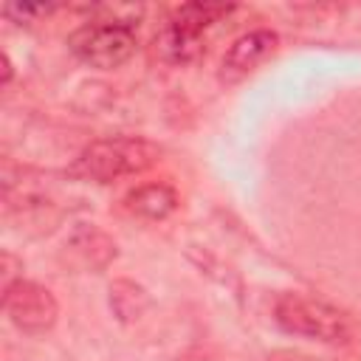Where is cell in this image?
<instances>
[{
    "mask_svg": "<svg viewBox=\"0 0 361 361\" xmlns=\"http://www.w3.org/2000/svg\"><path fill=\"white\" fill-rule=\"evenodd\" d=\"M161 147L138 135H110L87 144L73 161V175L93 183H113L155 166Z\"/></svg>",
    "mask_w": 361,
    "mask_h": 361,
    "instance_id": "6da1fadb",
    "label": "cell"
},
{
    "mask_svg": "<svg viewBox=\"0 0 361 361\" xmlns=\"http://www.w3.org/2000/svg\"><path fill=\"white\" fill-rule=\"evenodd\" d=\"M234 11L226 3H186L172 11V17L155 34V51L169 65L195 62L206 48V34Z\"/></svg>",
    "mask_w": 361,
    "mask_h": 361,
    "instance_id": "7a4b0ae2",
    "label": "cell"
},
{
    "mask_svg": "<svg viewBox=\"0 0 361 361\" xmlns=\"http://www.w3.org/2000/svg\"><path fill=\"white\" fill-rule=\"evenodd\" d=\"M274 319L285 333L302 336L310 341L344 344L353 336L350 319L338 307L322 299H313L307 293H282L274 305Z\"/></svg>",
    "mask_w": 361,
    "mask_h": 361,
    "instance_id": "3957f363",
    "label": "cell"
},
{
    "mask_svg": "<svg viewBox=\"0 0 361 361\" xmlns=\"http://www.w3.org/2000/svg\"><path fill=\"white\" fill-rule=\"evenodd\" d=\"M135 45L138 42H135L133 23L118 20V17L90 20L68 37L71 54L96 71H113L124 65L135 54Z\"/></svg>",
    "mask_w": 361,
    "mask_h": 361,
    "instance_id": "277c9868",
    "label": "cell"
},
{
    "mask_svg": "<svg viewBox=\"0 0 361 361\" xmlns=\"http://www.w3.org/2000/svg\"><path fill=\"white\" fill-rule=\"evenodd\" d=\"M3 310L8 322L28 336H39L51 330L59 316V305L54 293L31 279H17L14 285L3 288Z\"/></svg>",
    "mask_w": 361,
    "mask_h": 361,
    "instance_id": "5b68a950",
    "label": "cell"
},
{
    "mask_svg": "<svg viewBox=\"0 0 361 361\" xmlns=\"http://www.w3.org/2000/svg\"><path fill=\"white\" fill-rule=\"evenodd\" d=\"M279 45V37L268 28H257V31H248L243 37H237L231 42V48L223 54L220 59V71H217V79L223 85H237L243 82L248 73H254Z\"/></svg>",
    "mask_w": 361,
    "mask_h": 361,
    "instance_id": "8992f818",
    "label": "cell"
},
{
    "mask_svg": "<svg viewBox=\"0 0 361 361\" xmlns=\"http://www.w3.org/2000/svg\"><path fill=\"white\" fill-rule=\"evenodd\" d=\"M124 209L141 220H164L178 209V195L169 183H141L124 197Z\"/></svg>",
    "mask_w": 361,
    "mask_h": 361,
    "instance_id": "52a82bcc",
    "label": "cell"
},
{
    "mask_svg": "<svg viewBox=\"0 0 361 361\" xmlns=\"http://www.w3.org/2000/svg\"><path fill=\"white\" fill-rule=\"evenodd\" d=\"M65 248L79 259L82 268H104L116 257V243L96 226H79L68 237Z\"/></svg>",
    "mask_w": 361,
    "mask_h": 361,
    "instance_id": "ba28073f",
    "label": "cell"
},
{
    "mask_svg": "<svg viewBox=\"0 0 361 361\" xmlns=\"http://www.w3.org/2000/svg\"><path fill=\"white\" fill-rule=\"evenodd\" d=\"M110 305L116 310L118 319H135L144 307H147V293L141 285L130 282V279H118L110 285Z\"/></svg>",
    "mask_w": 361,
    "mask_h": 361,
    "instance_id": "9c48e42d",
    "label": "cell"
},
{
    "mask_svg": "<svg viewBox=\"0 0 361 361\" xmlns=\"http://www.w3.org/2000/svg\"><path fill=\"white\" fill-rule=\"evenodd\" d=\"M54 6H25V3H6L3 6V14L11 20V23H31L37 17H45L51 14Z\"/></svg>",
    "mask_w": 361,
    "mask_h": 361,
    "instance_id": "30bf717a",
    "label": "cell"
},
{
    "mask_svg": "<svg viewBox=\"0 0 361 361\" xmlns=\"http://www.w3.org/2000/svg\"><path fill=\"white\" fill-rule=\"evenodd\" d=\"M20 268H23V265L11 257V251H3V288H8V285H14L17 279H23V276H14Z\"/></svg>",
    "mask_w": 361,
    "mask_h": 361,
    "instance_id": "8fae6325",
    "label": "cell"
},
{
    "mask_svg": "<svg viewBox=\"0 0 361 361\" xmlns=\"http://www.w3.org/2000/svg\"><path fill=\"white\" fill-rule=\"evenodd\" d=\"M11 82V62H8V54H3V87Z\"/></svg>",
    "mask_w": 361,
    "mask_h": 361,
    "instance_id": "7c38bea8",
    "label": "cell"
}]
</instances>
